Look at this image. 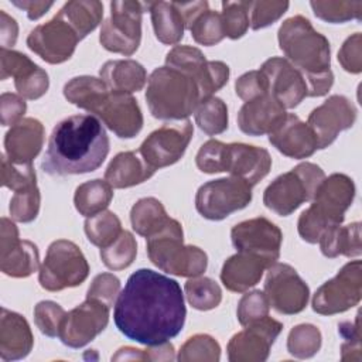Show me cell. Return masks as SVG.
<instances>
[{
	"label": "cell",
	"instance_id": "6",
	"mask_svg": "<svg viewBox=\"0 0 362 362\" xmlns=\"http://www.w3.org/2000/svg\"><path fill=\"white\" fill-rule=\"evenodd\" d=\"M146 100L150 113L161 120H185L202 100L197 82L171 68H156L147 79Z\"/></svg>",
	"mask_w": 362,
	"mask_h": 362
},
{
	"label": "cell",
	"instance_id": "19",
	"mask_svg": "<svg viewBox=\"0 0 362 362\" xmlns=\"http://www.w3.org/2000/svg\"><path fill=\"white\" fill-rule=\"evenodd\" d=\"M283 324L269 315L245 325L228 344V359L230 362H263L269 358L270 348L280 335Z\"/></svg>",
	"mask_w": 362,
	"mask_h": 362
},
{
	"label": "cell",
	"instance_id": "36",
	"mask_svg": "<svg viewBox=\"0 0 362 362\" xmlns=\"http://www.w3.org/2000/svg\"><path fill=\"white\" fill-rule=\"evenodd\" d=\"M168 219L170 216L167 215L163 204L153 197L139 199L130 211L133 229L144 238H148L161 229Z\"/></svg>",
	"mask_w": 362,
	"mask_h": 362
},
{
	"label": "cell",
	"instance_id": "51",
	"mask_svg": "<svg viewBox=\"0 0 362 362\" xmlns=\"http://www.w3.org/2000/svg\"><path fill=\"white\" fill-rule=\"evenodd\" d=\"M338 332L344 338L341 345V359L342 361H361V325L359 313L355 321H344L338 325Z\"/></svg>",
	"mask_w": 362,
	"mask_h": 362
},
{
	"label": "cell",
	"instance_id": "1",
	"mask_svg": "<svg viewBox=\"0 0 362 362\" xmlns=\"http://www.w3.org/2000/svg\"><path fill=\"white\" fill-rule=\"evenodd\" d=\"M185 317L181 286L150 269H139L129 276L113 311L116 328L146 346L161 345L177 337Z\"/></svg>",
	"mask_w": 362,
	"mask_h": 362
},
{
	"label": "cell",
	"instance_id": "28",
	"mask_svg": "<svg viewBox=\"0 0 362 362\" xmlns=\"http://www.w3.org/2000/svg\"><path fill=\"white\" fill-rule=\"evenodd\" d=\"M272 264L253 253L238 252L226 259L221 270V280L223 286L235 293H245L256 286L266 269Z\"/></svg>",
	"mask_w": 362,
	"mask_h": 362
},
{
	"label": "cell",
	"instance_id": "32",
	"mask_svg": "<svg viewBox=\"0 0 362 362\" xmlns=\"http://www.w3.org/2000/svg\"><path fill=\"white\" fill-rule=\"evenodd\" d=\"M318 243L325 257H329V259H334L337 256L356 257L362 253L361 223L352 222L345 226H341V223L332 225L321 233Z\"/></svg>",
	"mask_w": 362,
	"mask_h": 362
},
{
	"label": "cell",
	"instance_id": "2",
	"mask_svg": "<svg viewBox=\"0 0 362 362\" xmlns=\"http://www.w3.org/2000/svg\"><path fill=\"white\" fill-rule=\"evenodd\" d=\"M107 153L103 123L93 115H74L52 129L41 168L58 177L86 174L98 170Z\"/></svg>",
	"mask_w": 362,
	"mask_h": 362
},
{
	"label": "cell",
	"instance_id": "54",
	"mask_svg": "<svg viewBox=\"0 0 362 362\" xmlns=\"http://www.w3.org/2000/svg\"><path fill=\"white\" fill-rule=\"evenodd\" d=\"M338 61L346 72L359 74L362 71V37L355 33L348 37L338 51Z\"/></svg>",
	"mask_w": 362,
	"mask_h": 362
},
{
	"label": "cell",
	"instance_id": "22",
	"mask_svg": "<svg viewBox=\"0 0 362 362\" xmlns=\"http://www.w3.org/2000/svg\"><path fill=\"white\" fill-rule=\"evenodd\" d=\"M0 269L10 277H28L40 269V253L35 243L21 240L18 229L8 218H1Z\"/></svg>",
	"mask_w": 362,
	"mask_h": 362
},
{
	"label": "cell",
	"instance_id": "4",
	"mask_svg": "<svg viewBox=\"0 0 362 362\" xmlns=\"http://www.w3.org/2000/svg\"><path fill=\"white\" fill-rule=\"evenodd\" d=\"M64 96L72 105L99 117L120 139H132L143 127L137 100L129 93L110 90L100 78L75 76L65 83Z\"/></svg>",
	"mask_w": 362,
	"mask_h": 362
},
{
	"label": "cell",
	"instance_id": "41",
	"mask_svg": "<svg viewBox=\"0 0 362 362\" xmlns=\"http://www.w3.org/2000/svg\"><path fill=\"white\" fill-rule=\"evenodd\" d=\"M192 38L201 45H215L225 38L221 13L214 10L201 11L188 25Z\"/></svg>",
	"mask_w": 362,
	"mask_h": 362
},
{
	"label": "cell",
	"instance_id": "37",
	"mask_svg": "<svg viewBox=\"0 0 362 362\" xmlns=\"http://www.w3.org/2000/svg\"><path fill=\"white\" fill-rule=\"evenodd\" d=\"M194 113L195 123L208 136L221 134L228 129V106L221 98L202 99Z\"/></svg>",
	"mask_w": 362,
	"mask_h": 362
},
{
	"label": "cell",
	"instance_id": "23",
	"mask_svg": "<svg viewBox=\"0 0 362 362\" xmlns=\"http://www.w3.org/2000/svg\"><path fill=\"white\" fill-rule=\"evenodd\" d=\"M8 76L14 78V86L18 95L31 100L41 98L49 86L48 74L27 55L10 48H1L0 79L6 81Z\"/></svg>",
	"mask_w": 362,
	"mask_h": 362
},
{
	"label": "cell",
	"instance_id": "43",
	"mask_svg": "<svg viewBox=\"0 0 362 362\" xmlns=\"http://www.w3.org/2000/svg\"><path fill=\"white\" fill-rule=\"evenodd\" d=\"M40 202L41 195L37 184L14 191L8 206L11 219L23 223L34 221L40 212Z\"/></svg>",
	"mask_w": 362,
	"mask_h": 362
},
{
	"label": "cell",
	"instance_id": "48",
	"mask_svg": "<svg viewBox=\"0 0 362 362\" xmlns=\"http://www.w3.org/2000/svg\"><path fill=\"white\" fill-rule=\"evenodd\" d=\"M1 184L13 191L37 184V175L33 164H16L1 156Z\"/></svg>",
	"mask_w": 362,
	"mask_h": 362
},
{
	"label": "cell",
	"instance_id": "31",
	"mask_svg": "<svg viewBox=\"0 0 362 362\" xmlns=\"http://www.w3.org/2000/svg\"><path fill=\"white\" fill-rule=\"evenodd\" d=\"M100 79L110 90L129 93L141 90L147 82L144 66L134 59H113L102 65Z\"/></svg>",
	"mask_w": 362,
	"mask_h": 362
},
{
	"label": "cell",
	"instance_id": "33",
	"mask_svg": "<svg viewBox=\"0 0 362 362\" xmlns=\"http://www.w3.org/2000/svg\"><path fill=\"white\" fill-rule=\"evenodd\" d=\"M146 8L150 11L154 34L160 42L174 45L182 40L185 23L174 1H148Z\"/></svg>",
	"mask_w": 362,
	"mask_h": 362
},
{
	"label": "cell",
	"instance_id": "53",
	"mask_svg": "<svg viewBox=\"0 0 362 362\" xmlns=\"http://www.w3.org/2000/svg\"><path fill=\"white\" fill-rule=\"evenodd\" d=\"M120 293V280L112 273H100L92 280L86 297L98 298L106 303L109 307L115 304Z\"/></svg>",
	"mask_w": 362,
	"mask_h": 362
},
{
	"label": "cell",
	"instance_id": "25",
	"mask_svg": "<svg viewBox=\"0 0 362 362\" xmlns=\"http://www.w3.org/2000/svg\"><path fill=\"white\" fill-rule=\"evenodd\" d=\"M286 116V109L267 93L243 103L238 113V126L249 136L270 134L283 123Z\"/></svg>",
	"mask_w": 362,
	"mask_h": 362
},
{
	"label": "cell",
	"instance_id": "18",
	"mask_svg": "<svg viewBox=\"0 0 362 362\" xmlns=\"http://www.w3.org/2000/svg\"><path fill=\"white\" fill-rule=\"evenodd\" d=\"M81 41L78 33L59 14L49 21L37 25L27 37L28 48L48 64L68 61Z\"/></svg>",
	"mask_w": 362,
	"mask_h": 362
},
{
	"label": "cell",
	"instance_id": "27",
	"mask_svg": "<svg viewBox=\"0 0 362 362\" xmlns=\"http://www.w3.org/2000/svg\"><path fill=\"white\" fill-rule=\"evenodd\" d=\"M44 144V126L34 117H23L4 136L6 156L16 164H31Z\"/></svg>",
	"mask_w": 362,
	"mask_h": 362
},
{
	"label": "cell",
	"instance_id": "42",
	"mask_svg": "<svg viewBox=\"0 0 362 362\" xmlns=\"http://www.w3.org/2000/svg\"><path fill=\"white\" fill-rule=\"evenodd\" d=\"M321 332L313 324H300L294 327L287 338V351L298 359L314 356L321 348Z\"/></svg>",
	"mask_w": 362,
	"mask_h": 362
},
{
	"label": "cell",
	"instance_id": "5",
	"mask_svg": "<svg viewBox=\"0 0 362 362\" xmlns=\"http://www.w3.org/2000/svg\"><path fill=\"white\" fill-rule=\"evenodd\" d=\"M195 164L202 173H229L253 187L269 174L272 157L263 147L211 139L198 150Z\"/></svg>",
	"mask_w": 362,
	"mask_h": 362
},
{
	"label": "cell",
	"instance_id": "59",
	"mask_svg": "<svg viewBox=\"0 0 362 362\" xmlns=\"http://www.w3.org/2000/svg\"><path fill=\"white\" fill-rule=\"evenodd\" d=\"M147 361L144 349H136L132 346L120 348L113 356L112 361Z\"/></svg>",
	"mask_w": 362,
	"mask_h": 362
},
{
	"label": "cell",
	"instance_id": "9",
	"mask_svg": "<svg viewBox=\"0 0 362 362\" xmlns=\"http://www.w3.org/2000/svg\"><path fill=\"white\" fill-rule=\"evenodd\" d=\"M324 178L325 174L317 164L301 163L267 185L263 194V204L274 214L288 216L301 204L314 198Z\"/></svg>",
	"mask_w": 362,
	"mask_h": 362
},
{
	"label": "cell",
	"instance_id": "52",
	"mask_svg": "<svg viewBox=\"0 0 362 362\" xmlns=\"http://www.w3.org/2000/svg\"><path fill=\"white\" fill-rule=\"evenodd\" d=\"M235 90H236V95L245 102L255 99L257 96L267 95L269 93L267 79L260 69L249 71L236 79Z\"/></svg>",
	"mask_w": 362,
	"mask_h": 362
},
{
	"label": "cell",
	"instance_id": "34",
	"mask_svg": "<svg viewBox=\"0 0 362 362\" xmlns=\"http://www.w3.org/2000/svg\"><path fill=\"white\" fill-rule=\"evenodd\" d=\"M113 198L112 185L106 180H92L81 184L75 189L74 204L76 211L86 216H95L105 211Z\"/></svg>",
	"mask_w": 362,
	"mask_h": 362
},
{
	"label": "cell",
	"instance_id": "49",
	"mask_svg": "<svg viewBox=\"0 0 362 362\" xmlns=\"http://www.w3.org/2000/svg\"><path fill=\"white\" fill-rule=\"evenodd\" d=\"M288 6V1H249L250 28L260 30L273 24L287 11Z\"/></svg>",
	"mask_w": 362,
	"mask_h": 362
},
{
	"label": "cell",
	"instance_id": "15",
	"mask_svg": "<svg viewBox=\"0 0 362 362\" xmlns=\"http://www.w3.org/2000/svg\"><path fill=\"white\" fill-rule=\"evenodd\" d=\"M192 134V123L187 119L164 123L144 139L139 153L154 170L171 165L184 156Z\"/></svg>",
	"mask_w": 362,
	"mask_h": 362
},
{
	"label": "cell",
	"instance_id": "50",
	"mask_svg": "<svg viewBox=\"0 0 362 362\" xmlns=\"http://www.w3.org/2000/svg\"><path fill=\"white\" fill-rule=\"evenodd\" d=\"M270 304L267 301V297L263 291L255 290L250 293H246L238 304V321L240 325H247L253 321H257L260 318H264L269 315Z\"/></svg>",
	"mask_w": 362,
	"mask_h": 362
},
{
	"label": "cell",
	"instance_id": "56",
	"mask_svg": "<svg viewBox=\"0 0 362 362\" xmlns=\"http://www.w3.org/2000/svg\"><path fill=\"white\" fill-rule=\"evenodd\" d=\"M18 37V25L13 17L4 10H0V42L1 48H10L16 44Z\"/></svg>",
	"mask_w": 362,
	"mask_h": 362
},
{
	"label": "cell",
	"instance_id": "39",
	"mask_svg": "<svg viewBox=\"0 0 362 362\" xmlns=\"http://www.w3.org/2000/svg\"><path fill=\"white\" fill-rule=\"evenodd\" d=\"M184 291L189 305L199 311L216 308L222 301L219 284L209 277H189L184 286Z\"/></svg>",
	"mask_w": 362,
	"mask_h": 362
},
{
	"label": "cell",
	"instance_id": "11",
	"mask_svg": "<svg viewBox=\"0 0 362 362\" xmlns=\"http://www.w3.org/2000/svg\"><path fill=\"white\" fill-rule=\"evenodd\" d=\"M144 10L146 3L141 1H112L110 17L100 27V45L110 52L133 55L141 41V14Z\"/></svg>",
	"mask_w": 362,
	"mask_h": 362
},
{
	"label": "cell",
	"instance_id": "57",
	"mask_svg": "<svg viewBox=\"0 0 362 362\" xmlns=\"http://www.w3.org/2000/svg\"><path fill=\"white\" fill-rule=\"evenodd\" d=\"M11 3L16 7L24 10L30 20H38L54 6L52 1H33V0H23V1L13 0Z\"/></svg>",
	"mask_w": 362,
	"mask_h": 362
},
{
	"label": "cell",
	"instance_id": "29",
	"mask_svg": "<svg viewBox=\"0 0 362 362\" xmlns=\"http://www.w3.org/2000/svg\"><path fill=\"white\" fill-rule=\"evenodd\" d=\"M34 345V337L27 320L18 313L1 308L0 317V358L17 361L25 358Z\"/></svg>",
	"mask_w": 362,
	"mask_h": 362
},
{
	"label": "cell",
	"instance_id": "8",
	"mask_svg": "<svg viewBox=\"0 0 362 362\" xmlns=\"http://www.w3.org/2000/svg\"><path fill=\"white\" fill-rule=\"evenodd\" d=\"M146 239L150 262L168 274L198 277L208 266V256L202 249L184 245L182 226L177 219L170 218L161 229Z\"/></svg>",
	"mask_w": 362,
	"mask_h": 362
},
{
	"label": "cell",
	"instance_id": "35",
	"mask_svg": "<svg viewBox=\"0 0 362 362\" xmlns=\"http://www.w3.org/2000/svg\"><path fill=\"white\" fill-rule=\"evenodd\" d=\"M58 14L72 25V28L82 40L100 23L103 17V4L95 0L68 1L58 11Z\"/></svg>",
	"mask_w": 362,
	"mask_h": 362
},
{
	"label": "cell",
	"instance_id": "30",
	"mask_svg": "<svg viewBox=\"0 0 362 362\" xmlns=\"http://www.w3.org/2000/svg\"><path fill=\"white\" fill-rule=\"evenodd\" d=\"M154 173L139 150H133L115 156L105 171V180L113 188H129L147 181Z\"/></svg>",
	"mask_w": 362,
	"mask_h": 362
},
{
	"label": "cell",
	"instance_id": "58",
	"mask_svg": "<svg viewBox=\"0 0 362 362\" xmlns=\"http://www.w3.org/2000/svg\"><path fill=\"white\" fill-rule=\"evenodd\" d=\"M146 351V358L147 361H173L175 359L174 356V346L173 344L164 342L161 345H153L148 346V349Z\"/></svg>",
	"mask_w": 362,
	"mask_h": 362
},
{
	"label": "cell",
	"instance_id": "47",
	"mask_svg": "<svg viewBox=\"0 0 362 362\" xmlns=\"http://www.w3.org/2000/svg\"><path fill=\"white\" fill-rule=\"evenodd\" d=\"M66 311L54 301H40L34 307V321L37 328L47 337L55 338L59 335L61 324Z\"/></svg>",
	"mask_w": 362,
	"mask_h": 362
},
{
	"label": "cell",
	"instance_id": "16",
	"mask_svg": "<svg viewBox=\"0 0 362 362\" xmlns=\"http://www.w3.org/2000/svg\"><path fill=\"white\" fill-rule=\"evenodd\" d=\"M263 293L269 304L277 313L286 315L301 313L310 298V288L296 269L277 262L269 267Z\"/></svg>",
	"mask_w": 362,
	"mask_h": 362
},
{
	"label": "cell",
	"instance_id": "44",
	"mask_svg": "<svg viewBox=\"0 0 362 362\" xmlns=\"http://www.w3.org/2000/svg\"><path fill=\"white\" fill-rule=\"evenodd\" d=\"M315 17L327 23H345L349 20H361L362 1H311Z\"/></svg>",
	"mask_w": 362,
	"mask_h": 362
},
{
	"label": "cell",
	"instance_id": "38",
	"mask_svg": "<svg viewBox=\"0 0 362 362\" xmlns=\"http://www.w3.org/2000/svg\"><path fill=\"white\" fill-rule=\"evenodd\" d=\"M120 219L112 211H102L95 216L86 218L85 233L90 243L103 249L113 243L122 233Z\"/></svg>",
	"mask_w": 362,
	"mask_h": 362
},
{
	"label": "cell",
	"instance_id": "17",
	"mask_svg": "<svg viewBox=\"0 0 362 362\" xmlns=\"http://www.w3.org/2000/svg\"><path fill=\"white\" fill-rule=\"evenodd\" d=\"M110 308L98 298L86 297L81 305L65 314L58 338L69 348L85 346L107 327Z\"/></svg>",
	"mask_w": 362,
	"mask_h": 362
},
{
	"label": "cell",
	"instance_id": "3",
	"mask_svg": "<svg viewBox=\"0 0 362 362\" xmlns=\"http://www.w3.org/2000/svg\"><path fill=\"white\" fill-rule=\"evenodd\" d=\"M277 40L286 59L304 76L308 96L327 95L334 83L329 41L303 16H293L283 21Z\"/></svg>",
	"mask_w": 362,
	"mask_h": 362
},
{
	"label": "cell",
	"instance_id": "21",
	"mask_svg": "<svg viewBox=\"0 0 362 362\" xmlns=\"http://www.w3.org/2000/svg\"><path fill=\"white\" fill-rule=\"evenodd\" d=\"M355 119L356 109L352 102L342 95H332L311 110L305 123L313 130L318 150H321L334 143L341 132L352 127Z\"/></svg>",
	"mask_w": 362,
	"mask_h": 362
},
{
	"label": "cell",
	"instance_id": "20",
	"mask_svg": "<svg viewBox=\"0 0 362 362\" xmlns=\"http://www.w3.org/2000/svg\"><path fill=\"white\" fill-rule=\"evenodd\" d=\"M230 238L238 252L257 255L270 264H274L280 257L283 233L267 218L259 216L235 225Z\"/></svg>",
	"mask_w": 362,
	"mask_h": 362
},
{
	"label": "cell",
	"instance_id": "12",
	"mask_svg": "<svg viewBox=\"0 0 362 362\" xmlns=\"http://www.w3.org/2000/svg\"><path fill=\"white\" fill-rule=\"evenodd\" d=\"M252 201V185L238 177L218 178L202 184L195 195L197 211L209 221H221L246 208Z\"/></svg>",
	"mask_w": 362,
	"mask_h": 362
},
{
	"label": "cell",
	"instance_id": "26",
	"mask_svg": "<svg viewBox=\"0 0 362 362\" xmlns=\"http://www.w3.org/2000/svg\"><path fill=\"white\" fill-rule=\"evenodd\" d=\"M269 141L283 156L301 160L317 150V139L310 126L294 113H287L283 123L269 134Z\"/></svg>",
	"mask_w": 362,
	"mask_h": 362
},
{
	"label": "cell",
	"instance_id": "40",
	"mask_svg": "<svg viewBox=\"0 0 362 362\" xmlns=\"http://www.w3.org/2000/svg\"><path fill=\"white\" fill-rule=\"evenodd\" d=\"M137 255V243L129 230H122L119 238L107 247L100 249V259L110 270H123L129 267Z\"/></svg>",
	"mask_w": 362,
	"mask_h": 362
},
{
	"label": "cell",
	"instance_id": "45",
	"mask_svg": "<svg viewBox=\"0 0 362 362\" xmlns=\"http://www.w3.org/2000/svg\"><path fill=\"white\" fill-rule=\"evenodd\" d=\"M221 358V346L208 334H197L188 338L180 348L178 361H209L216 362Z\"/></svg>",
	"mask_w": 362,
	"mask_h": 362
},
{
	"label": "cell",
	"instance_id": "13",
	"mask_svg": "<svg viewBox=\"0 0 362 362\" xmlns=\"http://www.w3.org/2000/svg\"><path fill=\"white\" fill-rule=\"evenodd\" d=\"M165 65L189 75L198 85L202 99L214 96L229 79V66L222 61H208L201 49L175 45L165 55Z\"/></svg>",
	"mask_w": 362,
	"mask_h": 362
},
{
	"label": "cell",
	"instance_id": "7",
	"mask_svg": "<svg viewBox=\"0 0 362 362\" xmlns=\"http://www.w3.org/2000/svg\"><path fill=\"white\" fill-rule=\"evenodd\" d=\"M354 198L355 184L348 175L335 173L325 177L311 199L313 204L298 218L297 230L301 239L317 243L327 228L342 223Z\"/></svg>",
	"mask_w": 362,
	"mask_h": 362
},
{
	"label": "cell",
	"instance_id": "55",
	"mask_svg": "<svg viewBox=\"0 0 362 362\" xmlns=\"http://www.w3.org/2000/svg\"><path fill=\"white\" fill-rule=\"evenodd\" d=\"M27 110L24 98L16 93L4 92L0 98V116L3 126H13L20 122Z\"/></svg>",
	"mask_w": 362,
	"mask_h": 362
},
{
	"label": "cell",
	"instance_id": "14",
	"mask_svg": "<svg viewBox=\"0 0 362 362\" xmlns=\"http://www.w3.org/2000/svg\"><path fill=\"white\" fill-rule=\"evenodd\" d=\"M362 297V263L354 260L342 266L335 277L318 287L313 297V310L321 315H334L355 307Z\"/></svg>",
	"mask_w": 362,
	"mask_h": 362
},
{
	"label": "cell",
	"instance_id": "24",
	"mask_svg": "<svg viewBox=\"0 0 362 362\" xmlns=\"http://www.w3.org/2000/svg\"><path fill=\"white\" fill-rule=\"evenodd\" d=\"M260 71L267 79L269 95H272L284 109L298 106L308 96L304 76L286 58H269L262 64Z\"/></svg>",
	"mask_w": 362,
	"mask_h": 362
},
{
	"label": "cell",
	"instance_id": "10",
	"mask_svg": "<svg viewBox=\"0 0 362 362\" xmlns=\"http://www.w3.org/2000/svg\"><path fill=\"white\" fill-rule=\"evenodd\" d=\"M88 274L89 264L81 249L71 240L58 239L48 246L38 281L44 290L61 291L82 284Z\"/></svg>",
	"mask_w": 362,
	"mask_h": 362
},
{
	"label": "cell",
	"instance_id": "46",
	"mask_svg": "<svg viewBox=\"0 0 362 362\" xmlns=\"http://www.w3.org/2000/svg\"><path fill=\"white\" fill-rule=\"evenodd\" d=\"M249 1H223L222 3V27L225 37L238 40L243 37L250 27L249 24Z\"/></svg>",
	"mask_w": 362,
	"mask_h": 362
}]
</instances>
